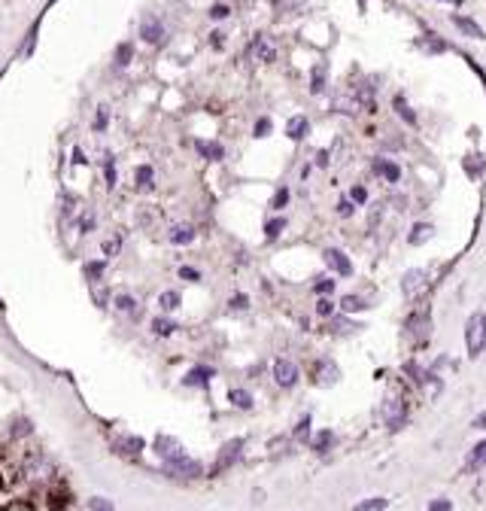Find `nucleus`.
Listing matches in <instances>:
<instances>
[{
	"mask_svg": "<svg viewBox=\"0 0 486 511\" xmlns=\"http://www.w3.org/2000/svg\"><path fill=\"white\" fill-rule=\"evenodd\" d=\"M465 347H468L471 356H477V353H483V350H486V326H483L480 314L468 317V323H465Z\"/></svg>",
	"mask_w": 486,
	"mask_h": 511,
	"instance_id": "obj_1",
	"label": "nucleus"
},
{
	"mask_svg": "<svg viewBox=\"0 0 486 511\" xmlns=\"http://www.w3.org/2000/svg\"><path fill=\"white\" fill-rule=\"evenodd\" d=\"M425 286H429V277H425L422 268H410L405 277H401V292H405L407 299H416L420 292H425Z\"/></svg>",
	"mask_w": 486,
	"mask_h": 511,
	"instance_id": "obj_2",
	"label": "nucleus"
},
{
	"mask_svg": "<svg viewBox=\"0 0 486 511\" xmlns=\"http://www.w3.org/2000/svg\"><path fill=\"white\" fill-rule=\"evenodd\" d=\"M383 420H386V426H389L392 432L401 429V426H405V420H407L405 402H401V399H386V402H383Z\"/></svg>",
	"mask_w": 486,
	"mask_h": 511,
	"instance_id": "obj_3",
	"label": "nucleus"
},
{
	"mask_svg": "<svg viewBox=\"0 0 486 511\" xmlns=\"http://www.w3.org/2000/svg\"><path fill=\"white\" fill-rule=\"evenodd\" d=\"M273 380H277L280 387H292L295 380H298V365L289 362V360H277L273 362Z\"/></svg>",
	"mask_w": 486,
	"mask_h": 511,
	"instance_id": "obj_4",
	"label": "nucleus"
},
{
	"mask_svg": "<svg viewBox=\"0 0 486 511\" xmlns=\"http://www.w3.org/2000/svg\"><path fill=\"white\" fill-rule=\"evenodd\" d=\"M405 326H407V332L414 335L416 341L429 338V314H422V310H416V314H410Z\"/></svg>",
	"mask_w": 486,
	"mask_h": 511,
	"instance_id": "obj_5",
	"label": "nucleus"
},
{
	"mask_svg": "<svg viewBox=\"0 0 486 511\" xmlns=\"http://www.w3.org/2000/svg\"><path fill=\"white\" fill-rule=\"evenodd\" d=\"M325 265H329V268H334L338 274H353V262H349V259L340 253V250H325Z\"/></svg>",
	"mask_w": 486,
	"mask_h": 511,
	"instance_id": "obj_6",
	"label": "nucleus"
},
{
	"mask_svg": "<svg viewBox=\"0 0 486 511\" xmlns=\"http://www.w3.org/2000/svg\"><path fill=\"white\" fill-rule=\"evenodd\" d=\"M240 447H243V441H240V438L228 441V445L222 447V456H219V463H216V472H222V469H228V466H231V463H234V460H237Z\"/></svg>",
	"mask_w": 486,
	"mask_h": 511,
	"instance_id": "obj_7",
	"label": "nucleus"
},
{
	"mask_svg": "<svg viewBox=\"0 0 486 511\" xmlns=\"http://www.w3.org/2000/svg\"><path fill=\"white\" fill-rule=\"evenodd\" d=\"M453 25L459 28L462 34H468V37H477V40H483V28L477 25V21L465 19V15H453Z\"/></svg>",
	"mask_w": 486,
	"mask_h": 511,
	"instance_id": "obj_8",
	"label": "nucleus"
},
{
	"mask_svg": "<svg viewBox=\"0 0 486 511\" xmlns=\"http://www.w3.org/2000/svg\"><path fill=\"white\" fill-rule=\"evenodd\" d=\"M374 171L380 174V177H386L389 183H398V180H401V171H398V165L386 162V158H377V162H374Z\"/></svg>",
	"mask_w": 486,
	"mask_h": 511,
	"instance_id": "obj_9",
	"label": "nucleus"
},
{
	"mask_svg": "<svg viewBox=\"0 0 486 511\" xmlns=\"http://www.w3.org/2000/svg\"><path fill=\"white\" fill-rule=\"evenodd\" d=\"M143 37H146L149 43H162L164 30H162V25H158L155 19H146V21H143Z\"/></svg>",
	"mask_w": 486,
	"mask_h": 511,
	"instance_id": "obj_10",
	"label": "nucleus"
},
{
	"mask_svg": "<svg viewBox=\"0 0 486 511\" xmlns=\"http://www.w3.org/2000/svg\"><path fill=\"white\" fill-rule=\"evenodd\" d=\"M253 55H255L258 61H273V46L264 40V37H258V40L253 43Z\"/></svg>",
	"mask_w": 486,
	"mask_h": 511,
	"instance_id": "obj_11",
	"label": "nucleus"
},
{
	"mask_svg": "<svg viewBox=\"0 0 486 511\" xmlns=\"http://www.w3.org/2000/svg\"><path fill=\"white\" fill-rule=\"evenodd\" d=\"M431 238V225H425V223H416L414 225V232H410V243H414V247H420V243H425Z\"/></svg>",
	"mask_w": 486,
	"mask_h": 511,
	"instance_id": "obj_12",
	"label": "nucleus"
},
{
	"mask_svg": "<svg viewBox=\"0 0 486 511\" xmlns=\"http://www.w3.org/2000/svg\"><path fill=\"white\" fill-rule=\"evenodd\" d=\"M392 104H395V113H398V116L405 119L407 125H416V116H414V113H410V106H407V101H405V97H401V95H395V101H392Z\"/></svg>",
	"mask_w": 486,
	"mask_h": 511,
	"instance_id": "obj_13",
	"label": "nucleus"
},
{
	"mask_svg": "<svg viewBox=\"0 0 486 511\" xmlns=\"http://www.w3.org/2000/svg\"><path fill=\"white\" fill-rule=\"evenodd\" d=\"M307 128H310V125H307V119H304V116H295L292 122H289V128H286V131H289V137H295V140H301V137L307 134Z\"/></svg>",
	"mask_w": 486,
	"mask_h": 511,
	"instance_id": "obj_14",
	"label": "nucleus"
},
{
	"mask_svg": "<svg viewBox=\"0 0 486 511\" xmlns=\"http://www.w3.org/2000/svg\"><path fill=\"white\" fill-rule=\"evenodd\" d=\"M386 505H389V499H383V496H374V499H364V502H359L353 511H386Z\"/></svg>",
	"mask_w": 486,
	"mask_h": 511,
	"instance_id": "obj_15",
	"label": "nucleus"
},
{
	"mask_svg": "<svg viewBox=\"0 0 486 511\" xmlns=\"http://www.w3.org/2000/svg\"><path fill=\"white\" fill-rule=\"evenodd\" d=\"M468 466H474V469H483V466H486V441H480V445H477L474 451H471Z\"/></svg>",
	"mask_w": 486,
	"mask_h": 511,
	"instance_id": "obj_16",
	"label": "nucleus"
},
{
	"mask_svg": "<svg viewBox=\"0 0 486 511\" xmlns=\"http://www.w3.org/2000/svg\"><path fill=\"white\" fill-rule=\"evenodd\" d=\"M340 308H344L347 314H353V310H364L368 304H364L359 295H344V299H340Z\"/></svg>",
	"mask_w": 486,
	"mask_h": 511,
	"instance_id": "obj_17",
	"label": "nucleus"
},
{
	"mask_svg": "<svg viewBox=\"0 0 486 511\" xmlns=\"http://www.w3.org/2000/svg\"><path fill=\"white\" fill-rule=\"evenodd\" d=\"M231 402H234L237 408H249V405H253L249 393H243V390H231Z\"/></svg>",
	"mask_w": 486,
	"mask_h": 511,
	"instance_id": "obj_18",
	"label": "nucleus"
},
{
	"mask_svg": "<svg viewBox=\"0 0 486 511\" xmlns=\"http://www.w3.org/2000/svg\"><path fill=\"white\" fill-rule=\"evenodd\" d=\"M322 82H325V64H319L316 71H313V86H310V89H313V91H322V89H325Z\"/></svg>",
	"mask_w": 486,
	"mask_h": 511,
	"instance_id": "obj_19",
	"label": "nucleus"
},
{
	"mask_svg": "<svg viewBox=\"0 0 486 511\" xmlns=\"http://www.w3.org/2000/svg\"><path fill=\"white\" fill-rule=\"evenodd\" d=\"M422 49H425V52H444V43H440V40H435V37L429 34V37H425V40H422Z\"/></svg>",
	"mask_w": 486,
	"mask_h": 511,
	"instance_id": "obj_20",
	"label": "nucleus"
},
{
	"mask_svg": "<svg viewBox=\"0 0 486 511\" xmlns=\"http://www.w3.org/2000/svg\"><path fill=\"white\" fill-rule=\"evenodd\" d=\"M329 445H331V432H329V429H325V432H319V436H316V441H313V447H316V451H325V447H329Z\"/></svg>",
	"mask_w": 486,
	"mask_h": 511,
	"instance_id": "obj_21",
	"label": "nucleus"
},
{
	"mask_svg": "<svg viewBox=\"0 0 486 511\" xmlns=\"http://www.w3.org/2000/svg\"><path fill=\"white\" fill-rule=\"evenodd\" d=\"M91 511H113V505H110V499H91Z\"/></svg>",
	"mask_w": 486,
	"mask_h": 511,
	"instance_id": "obj_22",
	"label": "nucleus"
},
{
	"mask_svg": "<svg viewBox=\"0 0 486 511\" xmlns=\"http://www.w3.org/2000/svg\"><path fill=\"white\" fill-rule=\"evenodd\" d=\"M280 232H283V219H273V223H268V238H277Z\"/></svg>",
	"mask_w": 486,
	"mask_h": 511,
	"instance_id": "obj_23",
	"label": "nucleus"
},
{
	"mask_svg": "<svg viewBox=\"0 0 486 511\" xmlns=\"http://www.w3.org/2000/svg\"><path fill=\"white\" fill-rule=\"evenodd\" d=\"M353 201H356V204H364V201H368V192H364L362 186H356V189H353Z\"/></svg>",
	"mask_w": 486,
	"mask_h": 511,
	"instance_id": "obj_24",
	"label": "nucleus"
},
{
	"mask_svg": "<svg viewBox=\"0 0 486 511\" xmlns=\"http://www.w3.org/2000/svg\"><path fill=\"white\" fill-rule=\"evenodd\" d=\"M316 289H319V292H331V289H334V280L322 277V280H319V284H316Z\"/></svg>",
	"mask_w": 486,
	"mask_h": 511,
	"instance_id": "obj_25",
	"label": "nucleus"
},
{
	"mask_svg": "<svg viewBox=\"0 0 486 511\" xmlns=\"http://www.w3.org/2000/svg\"><path fill=\"white\" fill-rule=\"evenodd\" d=\"M429 511H450V502H447V499H438V502H431V505H429Z\"/></svg>",
	"mask_w": 486,
	"mask_h": 511,
	"instance_id": "obj_26",
	"label": "nucleus"
},
{
	"mask_svg": "<svg viewBox=\"0 0 486 511\" xmlns=\"http://www.w3.org/2000/svg\"><path fill=\"white\" fill-rule=\"evenodd\" d=\"M286 201H289V192H286V189H280L277 198H273V207H283Z\"/></svg>",
	"mask_w": 486,
	"mask_h": 511,
	"instance_id": "obj_27",
	"label": "nucleus"
},
{
	"mask_svg": "<svg viewBox=\"0 0 486 511\" xmlns=\"http://www.w3.org/2000/svg\"><path fill=\"white\" fill-rule=\"evenodd\" d=\"M264 131H271V122H268V119H258V125H255V134H258V137H264Z\"/></svg>",
	"mask_w": 486,
	"mask_h": 511,
	"instance_id": "obj_28",
	"label": "nucleus"
},
{
	"mask_svg": "<svg viewBox=\"0 0 486 511\" xmlns=\"http://www.w3.org/2000/svg\"><path fill=\"white\" fill-rule=\"evenodd\" d=\"M316 310H319V314L325 317V314H331V310H334V304H331L329 299H322V301H319V308H316Z\"/></svg>",
	"mask_w": 486,
	"mask_h": 511,
	"instance_id": "obj_29",
	"label": "nucleus"
},
{
	"mask_svg": "<svg viewBox=\"0 0 486 511\" xmlns=\"http://www.w3.org/2000/svg\"><path fill=\"white\" fill-rule=\"evenodd\" d=\"M338 213H340V216H349V213H353V201H340L338 204Z\"/></svg>",
	"mask_w": 486,
	"mask_h": 511,
	"instance_id": "obj_30",
	"label": "nucleus"
},
{
	"mask_svg": "<svg viewBox=\"0 0 486 511\" xmlns=\"http://www.w3.org/2000/svg\"><path fill=\"white\" fill-rule=\"evenodd\" d=\"M210 15H213V19H225V15H228V6H213Z\"/></svg>",
	"mask_w": 486,
	"mask_h": 511,
	"instance_id": "obj_31",
	"label": "nucleus"
},
{
	"mask_svg": "<svg viewBox=\"0 0 486 511\" xmlns=\"http://www.w3.org/2000/svg\"><path fill=\"white\" fill-rule=\"evenodd\" d=\"M307 426H310V417H304V420L298 423V438H304V436H307Z\"/></svg>",
	"mask_w": 486,
	"mask_h": 511,
	"instance_id": "obj_32",
	"label": "nucleus"
},
{
	"mask_svg": "<svg viewBox=\"0 0 486 511\" xmlns=\"http://www.w3.org/2000/svg\"><path fill=\"white\" fill-rule=\"evenodd\" d=\"M474 426H477V429H486V414H480V417H477V420H474Z\"/></svg>",
	"mask_w": 486,
	"mask_h": 511,
	"instance_id": "obj_33",
	"label": "nucleus"
},
{
	"mask_svg": "<svg viewBox=\"0 0 486 511\" xmlns=\"http://www.w3.org/2000/svg\"><path fill=\"white\" fill-rule=\"evenodd\" d=\"M444 3H462V0H444Z\"/></svg>",
	"mask_w": 486,
	"mask_h": 511,
	"instance_id": "obj_34",
	"label": "nucleus"
},
{
	"mask_svg": "<svg viewBox=\"0 0 486 511\" xmlns=\"http://www.w3.org/2000/svg\"><path fill=\"white\" fill-rule=\"evenodd\" d=\"M483 326H486V314H483Z\"/></svg>",
	"mask_w": 486,
	"mask_h": 511,
	"instance_id": "obj_35",
	"label": "nucleus"
}]
</instances>
